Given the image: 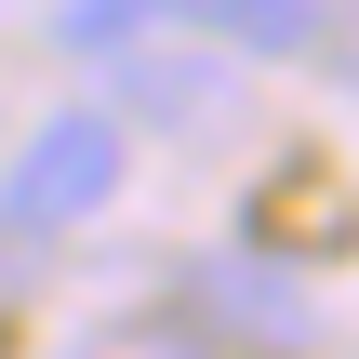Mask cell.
Wrapping results in <instances>:
<instances>
[{
	"instance_id": "1",
	"label": "cell",
	"mask_w": 359,
	"mask_h": 359,
	"mask_svg": "<svg viewBox=\"0 0 359 359\" xmlns=\"http://www.w3.org/2000/svg\"><path fill=\"white\" fill-rule=\"evenodd\" d=\"M120 173H133V120H120V107H53V120L13 147V173H0V226L67 240V226L120 213Z\"/></svg>"
},
{
	"instance_id": "2",
	"label": "cell",
	"mask_w": 359,
	"mask_h": 359,
	"mask_svg": "<svg viewBox=\"0 0 359 359\" xmlns=\"http://www.w3.org/2000/svg\"><path fill=\"white\" fill-rule=\"evenodd\" d=\"M200 306H213V333H240V346H266V359L320 346V333H306V293H293L280 266H253V253H213V266H200Z\"/></svg>"
},
{
	"instance_id": "3",
	"label": "cell",
	"mask_w": 359,
	"mask_h": 359,
	"mask_svg": "<svg viewBox=\"0 0 359 359\" xmlns=\"http://www.w3.org/2000/svg\"><path fill=\"white\" fill-rule=\"evenodd\" d=\"M160 27H200L213 53H306L333 0H160Z\"/></svg>"
},
{
	"instance_id": "4",
	"label": "cell",
	"mask_w": 359,
	"mask_h": 359,
	"mask_svg": "<svg viewBox=\"0 0 359 359\" xmlns=\"http://www.w3.org/2000/svg\"><path fill=\"white\" fill-rule=\"evenodd\" d=\"M120 120H213L226 107V67H200V53H147V40H120V93H107Z\"/></svg>"
},
{
	"instance_id": "5",
	"label": "cell",
	"mask_w": 359,
	"mask_h": 359,
	"mask_svg": "<svg viewBox=\"0 0 359 359\" xmlns=\"http://www.w3.org/2000/svg\"><path fill=\"white\" fill-rule=\"evenodd\" d=\"M147 27H160V0H67V13H53L67 53H120V40H147Z\"/></svg>"
}]
</instances>
